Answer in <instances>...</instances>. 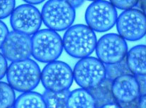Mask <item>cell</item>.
Returning <instances> with one entry per match:
<instances>
[{"mask_svg":"<svg viewBox=\"0 0 146 108\" xmlns=\"http://www.w3.org/2000/svg\"><path fill=\"white\" fill-rule=\"evenodd\" d=\"M73 79L82 88L96 87L106 78L105 65L93 57L80 59L72 71Z\"/></svg>","mask_w":146,"mask_h":108,"instance_id":"5","label":"cell"},{"mask_svg":"<svg viewBox=\"0 0 146 108\" xmlns=\"http://www.w3.org/2000/svg\"><path fill=\"white\" fill-rule=\"evenodd\" d=\"M11 108H14V107H11Z\"/></svg>","mask_w":146,"mask_h":108,"instance_id":"30","label":"cell"},{"mask_svg":"<svg viewBox=\"0 0 146 108\" xmlns=\"http://www.w3.org/2000/svg\"><path fill=\"white\" fill-rule=\"evenodd\" d=\"M95 49L99 60L104 65H112L121 62L126 57L128 45L119 34L109 33L98 40Z\"/></svg>","mask_w":146,"mask_h":108,"instance_id":"9","label":"cell"},{"mask_svg":"<svg viewBox=\"0 0 146 108\" xmlns=\"http://www.w3.org/2000/svg\"><path fill=\"white\" fill-rule=\"evenodd\" d=\"M139 88L140 96L146 95V76L135 75Z\"/></svg>","mask_w":146,"mask_h":108,"instance_id":"22","label":"cell"},{"mask_svg":"<svg viewBox=\"0 0 146 108\" xmlns=\"http://www.w3.org/2000/svg\"><path fill=\"white\" fill-rule=\"evenodd\" d=\"M14 108H46L42 95L33 91L23 93L16 98Z\"/></svg>","mask_w":146,"mask_h":108,"instance_id":"16","label":"cell"},{"mask_svg":"<svg viewBox=\"0 0 146 108\" xmlns=\"http://www.w3.org/2000/svg\"><path fill=\"white\" fill-rule=\"evenodd\" d=\"M138 108H146V95L140 96L138 100Z\"/></svg>","mask_w":146,"mask_h":108,"instance_id":"26","label":"cell"},{"mask_svg":"<svg viewBox=\"0 0 146 108\" xmlns=\"http://www.w3.org/2000/svg\"><path fill=\"white\" fill-rule=\"evenodd\" d=\"M116 24L119 35L125 40L137 41L145 36V15L139 9L124 11L117 18Z\"/></svg>","mask_w":146,"mask_h":108,"instance_id":"8","label":"cell"},{"mask_svg":"<svg viewBox=\"0 0 146 108\" xmlns=\"http://www.w3.org/2000/svg\"><path fill=\"white\" fill-rule=\"evenodd\" d=\"M126 64L133 75H145L146 47L140 45L133 47L127 52Z\"/></svg>","mask_w":146,"mask_h":108,"instance_id":"13","label":"cell"},{"mask_svg":"<svg viewBox=\"0 0 146 108\" xmlns=\"http://www.w3.org/2000/svg\"><path fill=\"white\" fill-rule=\"evenodd\" d=\"M32 53L35 59L43 63L56 61L63 50L62 38L57 32L42 29L31 37Z\"/></svg>","mask_w":146,"mask_h":108,"instance_id":"3","label":"cell"},{"mask_svg":"<svg viewBox=\"0 0 146 108\" xmlns=\"http://www.w3.org/2000/svg\"><path fill=\"white\" fill-rule=\"evenodd\" d=\"M41 71L38 65L31 59L11 62L7 71L8 84L14 90L26 93L32 91L40 81Z\"/></svg>","mask_w":146,"mask_h":108,"instance_id":"2","label":"cell"},{"mask_svg":"<svg viewBox=\"0 0 146 108\" xmlns=\"http://www.w3.org/2000/svg\"><path fill=\"white\" fill-rule=\"evenodd\" d=\"M99 108H122V107H121V105L118 103H111V104L105 105L102 106V107Z\"/></svg>","mask_w":146,"mask_h":108,"instance_id":"28","label":"cell"},{"mask_svg":"<svg viewBox=\"0 0 146 108\" xmlns=\"http://www.w3.org/2000/svg\"><path fill=\"white\" fill-rule=\"evenodd\" d=\"M10 22L14 31L33 36L41 26V14L34 6L22 4L14 9L11 14Z\"/></svg>","mask_w":146,"mask_h":108,"instance_id":"10","label":"cell"},{"mask_svg":"<svg viewBox=\"0 0 146 108\" xmlns=\"http://www.w3.org/2000/svg\"><path fill=\"white\" fill-rule=\"evenodd\" d=\"M138 100H134V101L131 102V103H120L121 107L122 108H138Z\"/></svg>","mask_w":146,"mask_h":108,"instance_id":"25","label":"cell"},{"mask_svg":"<svg viewBox=\"0 0 146 108\" xmlns=\"http://www.w3.org/2000/svg\"><path fill=\"white\" fill-rule=\"evenodd\" d=\"M112 81L106 78L96 87L87 90L94 99L96 108L116 103L112 93Z\"/></svg>","mask_w":146,"mask_h":108,"instance_id":"14","label":"cell"},{"mask_svg":"<svg viewBox=\"0 0 146 108\" xmlns=\"http://www.w3.org/2000/svg\"><path fill=\"white\" fill-rule=\"evenodd\" d=\"M42 22L54 31L68 30L74 23L75 9L65 0H50L41 10Z\"/></svg>","mask_w":146,"mask_h":108,"instance_id":"4","label":"cell"},{"mask_svg":"<svg viewBox=\"0 0 146 108\" xmlns=\"http://www.w3.org/2000/svg\"><path fill=\"white\" fill-rule=\"evenodd\" d=\"M15 100L14 89L7 83L0 81V108L13 107Z\"/></svg>","mask_w":146,"mask_h":108,"instance_id":"19","label":"cell"},{"mask_svg":"<svg viewBox=\"0 0 146 108\" xmlns=\"http://www.w3.org/2000/svg\"><path fill=\"white\" fill-rule=\"evenodd\" d=\"M25 2L28 3V4H30V5H31V4H40V3L43 2V0H39V1H31V0H29V1H28V0H25Z\"/></svg>","mask_w":146,"mask_h":108,"instance_id":"29","label":"cell"},{"mask_svg":"<svg viewBox=\"0 0 146 108\" xmlns=\"http://www.w3.org/2000/svg\"><path fill=\"white\" fill-rule=\"evenodd\" d=\"M70 90L51 91L46 90L42 95L46 108H67Z\"/></svg>","mask_w":146,"mask_h":108,"instance_id":"17","label":"cell"},{"mask_svg":"<svg viewBox=\"0 0 146 108\" xmlns=\"http://www.w3.org/2000/svg\"><path fill=\"white\" fill-rule=\"evenodd\" d=\"M118 18L117 11L110 1L98 0L93 1L85 12L87 26L93 31L106 32L116 24Z\"/></svg>","mask_w":146,"mask_h":108,"instance_id":"6","label":"cell"},{"mask_svg":"<svg viewBox=\"0 0 146 108\" xmlns=\"http://www.w3.org/2000/svg\"><path fill=\"white\" fill-rule=\"evenodd\" d=\"M9 34V30L7 26L3 21H0V48L2 47L4 40Z\"/></svg>","mask_w":146,"mask_h":108,"instance_id":"23","label":"cell"},{"mask_svg":"<svg viewBox=\"0 0 146 108\" xmlns=\"http://www.w3.org/2000/svg\"><path fill=\"white\" fill-rule=\"evenodd\" d=\"M40 81L46 90L62 91L72 86L73 74L71 67L61 61H54L46 65L40 74Z\"/></svg>","mask_w":146,"mask_h":108,"instance_id":"7","label":"cell"},{"mask_svg":"<svg viewBox=\"0 0 146 108\" xmlns=\"http://www.w3.org/2000/svg\"><path fill=\"white\" fill-rule=\"evenodd\" d=\"M7 68H8V64L7 59H5L3 55L0 53V80L4 77L7 74Z\"/></svg>","mask_w":146,"mask_h":108,"instance_id":"24","label":"cell"},{"mask_svg":"<svg viewBox=\"0 0 146 108\" xmlns=\"http://www.w3.org/2000/svg\"><path fill=\"white\" fill-rule=\"evenodd\" d=\"M110 3L115 7V8L123 10H128L133 9L135 6L138 4V1H133V0H125V1H116V0H111Z\"/></svg>","mask_w":146,"mask_h":108,"instance_id":"21","label":"cell"},{"mask_svg":"<svg viewBox=\"0 0 146 108\" xmlns=\"http://www.w3.org/2000/svg\"><path fill=\"white\" fill-rule=\"evenodd\" d=\"M112 93L116 103H128L140 97L139 88L135 76L124 75L112 81Z\"/></svg>","mask_w":146,"mask_h":108,"instance_id":"12","label":"cell"},{"mask_svg":"<svg viewBox=\"0 0 146 108\" xmlns=\"http://www.w3.org/2000/svg\"><path fill=\"white\" fill-rule=\"evenodd\" d=\"M104 65L105 71H106V78L111 81H113L122 76L132 74L127 66L125 57L118 63Z\"/></svg>","mask_w":146,"mask_h":108,"instance_id":"18","label":"cell"},{"mask_svg":"<svg viewBox=\"0 0 146 108\" xmlns=\"http://www.w3.org/2000/svg\"><path fill=\"white\" fill-rule=\"evenodd\" d=\"M67 108H96V106L88 90L78 88L70 92Z\"/></svg>","mask_w":146,"mask_h":108,"instance_id":"15","label":"cell"},{"mask_svg":"<svg viewBox=\"0 0 146 108\" xmlns=\"http://www.w3.org/2000/svg\"><path fill=\"white\" fill-rule=\"evenodd\" d=\"M63 48L70 56L78 59L88 57L96 48L97 38L95 33L84 24L70 26L65 33Z\"/></svg>","mask_w":146,"mask_h":108,"instance_id":"1","label":"cell"},{"mask_svg":"<svg viewBox=\"0 0 146 108\" xmlns=\"http://www.w3.org/2000/svg\"><path fill=\"white\" fill-rule=\"evenodd\" d=\"M1 52L5 59L11 62L29 59L32 53L31 37L13 30L4 40Z\"/></svg>","mask_w":146,"mask_h":108,"instance_id":"11","label":"cell"},{"mask_svg":"<svg viewBox=\"0 0 146 108\" xmlns=\"http://www.w3.org/2000/svg\"><path fill=\"white\" fill-rule=\"evenodd\" d=\"M68 1L74 9L78 8L79 7H80V6L84 3V1Z\"/></svg>","mask_w":146,"mask_h":108,"instance_id":"27","label":"cell"},{"mask_svg":"<svg viewBox=\"0 0 146 108\" xmlns=\"http://www.w3.org/2000/svg\"><path fill=\"white\" fill-rule=\"evenodd\" d=\"M14 0H1L0 1V19H3L11 16L15 9Z\"/></svg>","mask_w":146,"mask_h":108,"instance_id":"20","label":"cell"}]
</instances>
